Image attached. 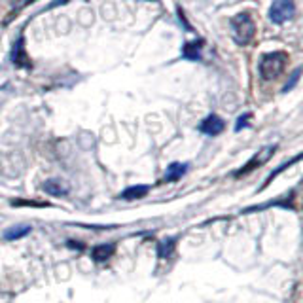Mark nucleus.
I'll list each match as a JSON object with an SVG mask.
<instances>
[{"mask_svg":"<svg viewBox=\"0 0 303 303\" xmlns=\"http://www.w3.org/2000/svg\"><path fill=\"white\" fill-rule=\"evenodd\" d=\"M114 252H116V247H114V245H99V247H95L91 250V258L95 262L103 264V262L110 260V258L114 256Z\"/></svg>","mask_w":303,"mask_h":303,"instance_id":"1a4fd4ad","label":"nucleus"},{"mask_svg":"<svg viewBox=\"0 0 303 303\" xmlns=\"http://www.w3.org/2000/svg\"><path fill=\"white\" fill-rule=\"evenodd\" d=\"M28 2H34V0H21L19 4H17V10H21V8H25Z\"/></svg>","mask_w":303,"mask_h":303,"instance_id":"f3484780","label":"nucleus"},{"mask_svg":"<svg viewBox=\"0 0 303 303\" xmlns=\"http://www.w3.org/2000/svg\"><path fill=\"white\" fill-rule=\"evenodd\" d=\"M294 13H296V6L292 0H273L269 8V19L275 25H282L294 17Z\"/></svg>","mask_w":303,"mask_h":303,"instance_id":"7ed1b4c3","label":"nucleus"},{"mask_svg":"<svg viewBox=\"0 0 303 303\" xmlns=\"http://www.w3.org/2000/svg\"><path fill=\"white\" fill-rule=\"evenodd\" d=\"M300 74H302V68H296V70H294V74H292V80H290V83H286V85H284V89H282V91L286 93V91H290L292 87H294V85H296V83H298V80H300Z\"/></svg>","mask_w":303,"mask_h":303,"instance_id":"dca6fc26","label":"nucleus"},{"mask_svg":"<svg viewBox=\"0 0 303 303\" xmlns=\"http://www.w3.org/2000/svg\"><path fill=\"white\" fill-rule=\"evenodd\" d=\"M250 118H252V114H243V116H239V119H237V123H235V131H241L243 127H248V121H250Z\"/></svg>","mask_w":303,"mask_h":303,"instance_id":"2eb2a0df","label":"nucleus"},{"mask_svg":"<svg viewBox=\"0 0 303 303\" xmlns=\"http://www.w3.org/2000/svg\"><path fill=\"white\" fill-rule=\"evenodd\" d=\"M42 188H44V192H46V193H50V195H53V197L66 195V192H68V188H66L61 180H55V178H52V180H46Z\"/></svg>","mask_w":303,"mask_h":303,"instance_id":"9d476101","label":"nucleus"},{"mask_svg":"<svg viewBox=\"0 0 303 303\" xmlns=\"http://www.w3.org/2000/svg\"><path fill=\"white\" fill-rule=\"evenodd\" d=\"M12 63H13V66H17V68H32V61H30V57L27 55L25 38H23V36H19L17 42L13 44Z\"/></svg>","mask_w":303,"mask_h":303,"instance_id":"39448f33","label":"nucleus"},{"mask_svg":"<svg viewBox=\"0 0 303 303\" xmlns=\"http://www.w3.org/2000/svg\"><path fill=\"white\" fill-rule=\"evenodd\" d=\"M231 34L233 40L237 42L239 46H247L250 44L254 36H256V23L252 19V15L248 12L237 13L231 19Z\"/></svg>","mask_w":303,"mask_h":303,"instance_id":"f03ea898","label":"nucleus"},{"mask_svg":"<svg viewBox=\"0 0 303 303\" xmlns=\"http://www.w3.org/2000/svg\"><path fill=\"white\" fill-rule=\"evenodd\" d=\"M174 245H176V239L174 237L161 241V243H159V247H158L159 258H171V254L174 252Z\"/></svg>","mask_w":303,"mask_h":303,"instance_id":"f8f14e48","label":"nucleus"},{"mask_svg":"<svg viewBox=\"0 0 303 303\" xmlns=\"http://www.w3.org/2000/svg\"><path fill=\"white\" fill-rule=\"evenodd\" d=\"M288 63V53L286 52H271L265 53L264 57L260 59V76L264 80H275L278 78Z\"/></svg>","mask_w":303,"mask_h":303,"instance_id":"f257e3e1","label":"nucleus"},{"mask_svg":"<svg viewBox=\"0 0 303 303\" xmlns=\"http://www.w3.org/2000/svg\"><path fill=\"white\" fill-rule=\"evenodd\" d=\"M28 231H32V227H28V225H19V227L8 229L4 237L8 239V241H13V239H21V237H25V235H28Z\"/></svg>","mask_w":303,"mask_h":303,"instance_id":"ddd939ff","label":"nucleus"},{"mask_svg":"<svg viewBox=\"0 0 303 303\" xmlns=\"http://www.w3.org/2000/svg\"><path fill=\"white\" fill-rule=\"evenodd\" d=\"M224 129H225V121L220 116H216V114L207 116V118L201 121V125H199V131L209 135V137H216V135H220Z\"/></svg>","mask_w":303,"mask_h":303,"instance_id":"423d86ee","label":"nucleus"},{"mask_svg":"<svg viewBox=\"0 0 303 303\" xmlns=\"http://www.w3.org/2000/svg\"><path fill=\"white\" fill-rule=\"evenodd\" d=\"M203 46H205V40L203 38L188 42V44H184V48H182V57L188 59V61H199V59H201V50H203Z\"/></svg>","mask_w":303,"mask_h":303,"instance_id":"0eeeda50","label":"nucleus"},{"mask_svg":"<svg viewBox=\"0 0 303 303\" xmlns=\"http://www.w3.org/2000/svg\"><path fill=\"white\" fill-rule=\"evenodd\" d=\"M12 207H48V203H36V201H27V199H13Z\"/></svg>","mask_w":303,"mask_h":303,"instance_id":"4468645a","label":"nucleus"},{"mask_svg":"<svg viewBox=\"0 0 303 303\" xmlns=\"http://www.w3.org/2000/svg\"><path fill=\"white\" fill-rule=\"evenodd\" d=\"M188 169V163H172L171 167L165 172V180L167 182H176L178 178H182V174Z\"/></svg>","mask_w":303,"mask_h":303,"instance_id":"9b49d317","label":"nucleus"},{"mask_svg":"<svg viewBox=\"0 0 303 303\" xmlns=\"http://www.w3.org/2000/svg\"><path fill=\"white\" fill-rule=\"evenodd\" d=\"M148 2H154V0H148Z\"/></svg>","mask_w":303,"mask_h":303,"instance_id":"a211bd4d","label":"nucleus"},{"mask_svg":"<svg viewBox=\"0 0 303 303\" xmlns=\"http://www.w3.org/2000/svg\"><path fill=\"white\" fill-rule=\"evenodd\" d=\"M148 192H150V186H146V184L131 186V188H127L125 192H121L119 199H125V201H137V199L146 197V195H148Z\"/></svg>","mask_w":303,"mask_h":303,"instance_id":"6e6552de","label":"nucleus"},{"mask_svg":"<svg viewBox=\"0 0 303 303\" xmlns=\"http://www.w3.org/2000/svg\"><path fill=\"white\" fill-rule=\"evenodd\" d=\"M275 150H277V146L273 144V146H265L264 150H260L258 154H254L250 158V161L247 163V165H243L241 169H239L237 172H235V176H245V174H248V172L252 171H256L258 167H262V165H265L269 159H271V156L275 154Z\"/></svg>","mask_w":303,"mask_h":303,"instance_id":"20e7f679","label":"nucleus"}]
</instances>
